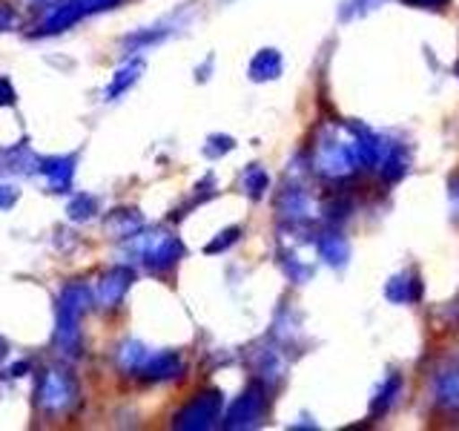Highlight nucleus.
<instances>
[{
	"instance_id": "nucleus-13",
	"label": "nucleus",
	"mask_w": 459,
	"mask_h": 431,
	"mask_svg": "<svg viewBox=\"0 0 459 431\" xmlns=\"http://www.w3.org/2000/svg\"><path fill=\"white\" fill-rule=\"evenodd\" d=\"M164 38H167V29L164 26H150V29H141V32H135V35H126L124 43H126L129 49L143 52V49L155 47V43H161Z\"/></svg>"
},
{
	"instance_id": "nucleus-15",
	"label": "nucleus",
	"mask_w": 459,
	"mask_h": 431,
	"mask_svg": "<svg viewBox=\"0 0 459 431\" xmlns=\"http://www.w3.org/2000/svg\"><path fill=\"white\" fill-rule=\"evenodd\" d=\"M244 193H247L250 198H262L264 196V190H267V184H270V179H267V172L258 167V164H253L247 172H244Z\"/></svg>"
},
{
	"instance_id": "nucleus-19",
	"label": "nucleus",
	"mask_w": 459,
	"mask_h": 431,
	"mask_svg": "<svg viewBox=\"0 0 459 431\" xmlns=\"http://www.w3.org/2000/svg\"><path fill=\"white\" fill-rule=\"evenodd\" d=\"M21 198V190L18 184H9V181H0V210H9L18 205Z\"/></svg>"
},
{
	"instance_id": "nucleus-9",
	"label": "nucleus",
	"mask_w": 459,
	"mask_h": 431,
	"mask_svg": "<svg viewBox=\"0 0 459 431\" xmlns=\"http://www.w3.org/2000/svg\"><path fill=\"white\" fill-rule=\"evenodd\" d=\"M38 176H43L47 187L52 193H66L72 187V179H75V170H78V155L69 153V155H49V158H38L35 162Z\"/></svg>"
},
{
	"instance_id": "nucleus-1",
	"label": "nucleus",
	"mask_w": 459,
	"mask_h": 431,
	"mask_svg": "<svg viewBox=\"0 0 459 431\" xmlns=\"http://www.w3.org/2000/svg\"><path fill=\"white\" fill-rule=\"evenodd\" d=\"M92 305V291L83 282H69L57 294V322H55V342L64 354H78L81 348V325L83 316Z\"/></svg>"
},
{
	"instance_id": "nucleus-6",
	"label": "nucleus",
	"mask_w": 459,
	"mask_h": 431,
	"mask_svg": "<svg viewBox=\"0 0 459 431\" xmlns=\"http://www.w3.org/2000/svg\"><path fill=\"white\" fill-rule=\"evenodd\" d=\"M264 409H267V394H264V388L253 383L247 391H244L233 406L227 409V414L221 417V426L224 428H253L262 423V417H264Z\"/></svg>"
},
{
	"instance_id": "nucleus-4",
	"label": "nucleus",
	"mask_w": 459,
	"mask_h": 431,
	"mask_svg": "<svg viewBox=\"0 0 459 431\" xmlns=\"http://www.w3.org/2000/svg\"><path fill=\"white\" fill-rule=\"evenodd\" d=\"M221 406L224 397L215 388H207V391H198L190 400L184 402L181 411L172 417V426L181 431H207L221 423Z\"/></svg>"
},
{
	"instance_id": "nucleus-10",
	"label": "nucleus",
	"mask_w": 459,
	"mask_h": 431,
	"mask_svg": "<svg viewBox=\"0 0 459 431\" xmlns=\"http://www.w3.org/2000/svg\"><path fill=\"white\" fill-rule=\"evenodd\" d=\"M143 69H147L143 57H129V61H124L118 69H115V75L109 78V84L104 86V101H118L121 95H126L141 81Z\"/></svg>"
},
{
	"instance_id": "nucleus-14",
	"label": "nucleus",
	"mask_w": 459,
	"mask_h": 431,
	"mask_svg": "<svg viewBox=\"0 0 459 431\" xmlns=\"http://www.w3.org/2000/svg\"><path fill=\"white\" fill-rule=\"evenodd\" d=\"M66 213H69L72 222H90L92 216L98 213V198L90 196V193H81V196H75V198L69 201Z\"/></svg>"
},
{
	"instance_id": "nucleus-20",
	"label": "nucleus",
	"mask_w": 459,
	"mask_h": 431,
	"mask_svg": "<svg viewBox=\"0 0 459 431\" xmlns=\"http://www.w3.org/2000/svg\"><path fill=\"white\" fill-rule=\"evenodd\" d=\"M14 101H18V92H14L12 81L0 75V107H14Z\"/></svg>"
},
{
	"instance_id": "nucleus-3",
	"label": "nucleus",
	"mask_w": 459,
	"mask_h": 431,
	"mask_svg": "<svg viewBox=\"0 0 459 431\" xmlns=\"http://www.w3.org/2000/svg\"><path fill=\"white\" fill-rule=\"evenodd\" d=\"M129 251H135V256L147 265V270L167 273L184 256V244L169 230H152V233H141L138 230L135 236H129Z\"/></svg>"
},
{
	"instance_id": "nucleus-2",
	"label": "nucleus",
	"mask_w": 459,
	"mask_h": 431,
	"mask_svg": "<svg viewBox=\"0 0 459 431\" xmlns=\"http://www.w3.org/2000/svg\"><path fill=\"white\" fill-rule=\"evenodd\" d=\"M81 388L78 380L72 377L66 368H47L40 371L38 388H35V402L47 417H64L78 406Z\"/></svg>"
},
{
	"instance_id": "nucleus-16",
	"label": "nucleus",
	"mask_w": 459,
	"mask_h": 431,
	"mask_svg": "<svg viewBox=\"0 0 459 431\" xmlns=\"http://www.w3.org/2000/svg\"><path fill=\"white\" fill-rule=\"evenodd\" d=\"M238 236H241V227H227V230H221V233L207 244L204 253H210V256H212V253H224V251L230 248V244H236V242H238Z\"/></svg>"
},
{
	"instance_id": "nucleus-8",
	"label": "nucleus",
	"mask_w": 459,
	"mask_h": 431,
	"mask_svg": "<svg viewBox=\"0 0 459 431\" xmlns=\"http://www.w3.org/2000/svg\"><path fill=\"white\" fill-rule=\"evenodd\" d=\"M184 374V356L178 351H152L147 348L143 359L138 363V368L133 371V377L143 380V383H167L176 380Z\"/></svg>"
},
{
	"instance_id": "nucleus-17",
	"label": "nucleus",
	"mask_w": 459,
	"mask_h": 431,
	"mask_svg": "<svg viewBox=\"0 0 459 431\" xmlns=\"http://www.w3.org/2000/svg\"><path fill=\"white\" fill-rule=\"evenodd\" d=\"M319 251H322V256L327 259L330 265H339L342 259L348 256V251H344L342 239H336V236H325V239L319 242Z\"/></svg>"
},
{
	"instance_id": "nucleus-11",
	"label": "nucleus",
	"mask_w": 459,
	"mask_h": 431,
	"mask_svg": "<svg viewBox=\"0 0 459 431\" xmlns=\"http://www.w3.org/2000/svg\"><path fill=\"white\" fill-rule=\"evenodd\" d=\"M104 227H107V233H112V239H129V236H135L138 230H143V219H141V213L138 210H112L107 219H104Z\"/></svg>"
},
{
	"instance_id": "nucleus-5",
	"label": "nucleus",
	"mask_w": 459,
	"mask_h": 431,
	"mask_svg": "<svg viewBox=\"0 0 459 431\" xmlns=\"http://www.w3.org/2000/svg\"><path fill=\"white\" fill-rule=\"evenodd\" d=\"M115 4H121V0H57L40 23V35L64 32V29L75 26L81 18H90L95 12L112 9Z\"/></svg>"
},
{
	"instance_id": "nucleus-18",
	"label": "nucleus",
	"mask_w": 459,
	"mask_h": 431,
	"mask_svg": "<svg viewBox=\"0 0 459 431\" xmlns=\"http://www.w3.org/2000/svg\"><path fill=\"white\" fill-rule=\"evenodd\" d=\"M233 147H236V141L230 136H210L207 144H204V155L207 158H219V155H227Z\"/></svg>"
},
{
	"instance_id": "nucleus-21",
	"label": "nucleus",
	"mask_w": 459,
	"mask_h": 431,
	"mask_svg": "<svg viewBox=\"0 0 459 431\" xmlns=\"http://www.w3.org/2000/svg\"><path fill=\"white\" fill-rule=\"evenodd\" d=\"M18 26V14H14L12 6L0 4V32H9V29Z\"/></svg>"
},
{
	"instance_id": "nucleus-12",
	"label": "nucleus",
	"mask_w": 459,
	"mask_h": 431,
	"mask_svg": "<svg viewBox=\"0 0 459 431\" xmlns=\"http://www.w3.org/2000/svg\"><path fill=\"white\" fill-rule=\"evenodd\" d=\"M281 75V55L276 49H262L250 61V78L253 81H273Z\"/></svg>"
},
{
	"instance_id": "nucleus-7",
	"label": "nucleus",
	"mask_w": 459,
	"mask_h": 431,
	"mask_svg": "<svg viewBox=\"0 0 459 431\" xmlns=\"http://www.w3.org/2000/svg\"><path fill=\"white\" fill-rule=\"evenodd\" d=\"M133 282H135L133 268L115 265L98 277V282L92 287V302H98L100 308H118L126 296V291L133 287Z\"/></svg>"
},
{
	"instance_id": "nucleus-22",
	"label": "nucleus",
	"mask_w": 459,
	"mask_h": 431,
	"mask_svg": "<svg viewBox=\"0 0 459 431\" xmlns=\"http://www.w3.org/2000/svg\"><path fill=\"white\" fill-rule=\"evenodd\" d=\"M6 354H9V342L0 337V359H6Z\"/></svg>"
}]
</instances>
